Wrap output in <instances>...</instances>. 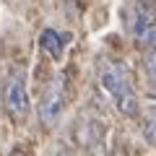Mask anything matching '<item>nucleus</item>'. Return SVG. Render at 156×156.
<instances>
[{
	"label": "nucleus",
	"mask_w": 156,
	"mask_h": 156,
	"mask_svg": "<svg viewBox=\"0 0 156 156\" xmlns=\"http://www.w3.org/2000/svg\"><path fill=\"white\" fill-rule=\"evenodd\" d=\"M99 81H101V89L107 91V96L112 99V104L125 117H138V96H135L133 83H130V78L122 65L104 62L101 73H99Z\"/></svg>",
	"instance_id": "nucleus-1"
},
{
	"label": "nucleus",
	"mask_w": 156,
	"mask_h": 156,
	"mask_svg": "<svg viewBox=\"0 0 156 156\" xmlns=\"http://www.w3.org/2000/svg\"><path fill=\"white\" fill-rule=\"evenodd\" d=\"M3 104L5 112L13 120H23L31 109V101H29V89H26V76H23L21 68L11 70L5 81V89H3Z\"/></svg>",
	"instance_id": "nucleus-2"
},
{
	"label": "nucleus",
	"mask_w": 156,
	"mask_h": 156,
	"mask_svg": "<svg viewBox=\"0 0 156 156\" xmlns=\"http://www.w3.org/2000/svg\"><path fill=\"white\" fill-rule=\"evenodd\" d=\"M62 107H65V83H62V78L57 76L50 86H47L44 96L39 101V117H42V122L44 125H52L60 117Z\"/></svg>",
	"instance_id": "nucleus-3"
},
{
	"label": "nucleus",
	"mask_w": 156,
	"mask_h": 156,
	"mask_svg": "<svg viewBox=\"0 0 156 156\" xmlns=\"http://www.w3.org/2000/svg\"><path fill=\"white\" fill-rule=\"evenodd\" d=\"M125 23L133 37H140L148 26L156 23V0H135L125 13Z\"/></svg>",
	"instance_id": "nucleus-4"
},
{
	"label": "nucleus",
	"mask_w": 156,
	"mask_h": 156,
	"mask_svg": "<svg viewBox=\"0 0 156 156\" xmlns=\"http://www.w3.org/2000/svg\"><path fill=\"white\" fill-rule=\"evenodd\" d=\"M39 44H42V50L50 57L57 60V57L62 55V50H65V37H62L60 31H55V29H44L42 37H39Z\"/></svg>",
	"instance_id": "nucleus-5"
},
{
	"label": "nucleus",
	"mask_w": 156,
	"mask_h": 156,
	"mask_svg": "<svg viewBox=\"0 0 156 156\" xmlns=\"http://www.w3.org/2000/svg\"><path fill=\"white\" fill-rule=\"evenodd\" d=\"M135 39H138V44L146 47L148 52H156V23H154V26H148L140 37H135Z\"/></svg>",
	"instance_id": "nucleus-6"
},
{
	"label": "nucleus",
	"mask_w": 156,
	"mask_h": 156,
	"mask_svg": "<svg viewBox=\"0 0 156 156\" xmlns=\"http://www.w3.org/2000/svg\"><path fill=\"white\" fill-rule=\"evenodd\" d=\"M146 73H148L151 76V81H156V52H148V55H146Z\"/></svg>",
	"instance_id": "nucleus-7"
},
{
	"label": "nucleus",
	"mask_w": 156,
	"mask_h": 156,
	"mask_svg": "<svg viewBox=\"0 0 156 156\" xmlns=\"http://www.w3.org/2000/svg\"><path fill=\"white\" fill-rule=\"evenodd\" d=\"M148 96H151V99L156 101V81H154V83H151V89H148Z\"/></svg>",
	"instance_id": "nucleus-8"
},
{
	"label": "nucleus",
	"mask_w": 156,
	"mask_h": 156,
	"mask_svg": "<svg viewBox=\"0 0 156 156\" xmlns=\"http://www.w3.org/2000/svg\"><path fill=\"white\" fill-rule=\"evenodd\" d=\"M55 156H73V154H70V151H65V148H60V151H57Z\"/></svg>",
	"instance_id": "nucleus-9"
},
{
	"label": "nucleus",
	"mask_w": 156,
	"mask_h": 156,
	"mask_svg": "<svg viewBox=\"0 0 156 156\" xmlns=\"http://www.w3.org/2000/svg\"><path fill=\"white\" fill-rule=\"evenodd\" d=\"M11 156H23V154H21V151H13V154H11Z\"/></svg>",
	"instance_id": "nucleus-10"
}]
</instances>
